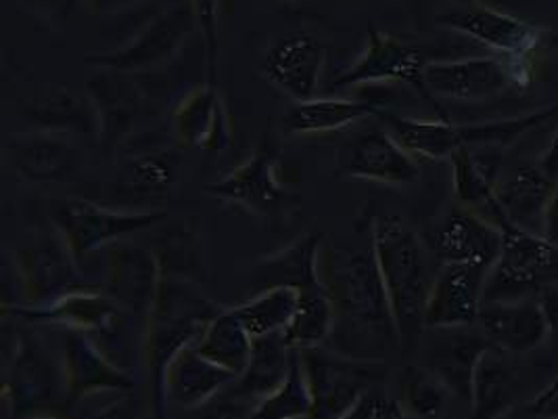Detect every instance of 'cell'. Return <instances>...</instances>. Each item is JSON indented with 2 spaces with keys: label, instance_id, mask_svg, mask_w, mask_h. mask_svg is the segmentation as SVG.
Returning a JSON list of instances; mask_svg holds the SVG:
<instances>
[{
  "label": "cell",
  "instance_id": "obj_1",
  "mask_svg": "<svg viewBox=\"0 0 558 419\" xmlns=\"http://www.w3.org/2000/svg\"><path fill=\"white\" fill-rule=\"evenodd\" d=\"M318 275L335 314L327 348L343 357L379 363L402 344L371 246L366 250L323 243Z\"/></svg>",
  "mask_w": 558,
  "mask_h": 419
},
{
  "label": "cell",
  "instance_id": "obj_2",
  "mask_svg": "<svg viewBox=\"0 0 558 419\" xmlns=\"http://www.w3.org/2000/svg\"><path fill=\"white\" fill-rule=\"evenodd\" d=\"M371 248L400 340L412 344L425 332V309L435 279L429 275L425 243L400 216L385 214L371 225Z\"/></svg>",
  "mask_w": 558,
  "mask_h": 419
},
{
  "label": "cell",
  "instance_id": "obj_3",
  "mask_svg": "<svg viewBox=\"0 0 558 419\" xmlns=\"http://www.w3.org/2000/svg\"><path fill=\"white\" fill-rule=\"evenodd\" d=\"M222 309L191 284L161 271L151 311L145 323V359L151 373L153 414L166 418L163 380L170 363L186 346L199 340L209 321Z\"/></svg>",
  "mask_w": 558,
  "mask_h": 419
},
{
  "label": "cell",
  "instance_id": "obj_4",
  "mask_svg": "<svg viewBox=\"0 0 558 419\" xmlns=\"http://www.w3.org/2000/svg\"><path fill=\"white\" fill-rule=\"evenodd\" d=\"M558 116V104L548 105L535 113L517 116L508 120H492L482 124H452L450 120H416L383 111L381 122L391 136L407 149L410 156L425 159H450L460 149H492L508 147L527 132L539 129Z\"/></svg>",
  "mask_w": 558,
  "mask_h": 419
},
{
  "label": "cell",
  "instance_id": "obj_5",
  "mask_svg": "<svg viewBox=\"0 0 558 419\" xmlns=\"http://www.w3.org/2000/svg\"><path fill=\"white\" fill-rule=\"evenodd\" d=\"M166 216L168 214L159 210L126 212L105 208L101 204L80 197L61 200L52 206L51 212L57 239L77 264L107 243L151 229Z\"/></svg>",
  "mask_w": 558,
  "mask_h": 419
},
{
  "label": "cell",
  "instance_id": "obj_6",
  "mask_svg": "<svg viewBox=\"0 0 558 419\" xmlns=\"http://www.w3.org/2000/svg\"><path fill=\"white\" fill-rule=\"evenodd\" d=\"M530 57H473L457 61H427L423 70L425 91L435 99L487 101L508 88H523L532 80Z\"/></svg>",
  "mask_w": 558,
  "mask_h": 419
},
{
  "label": "cell",
  "instance_id": "obj_7",
  "mask_svg": "<svg viewBox=\"0 0 558 419\" xmlns=\"http://www.w3.org/2000/svg\"><path fill=\"white\" fill-rule=\"evenodd\" d=\"M314 409L310 419H341L364 396L377 363L343 357L327 346L300 350Z\"/></svg>",
  "mask_w": 558,
  "mask_h": 419
},
{
  "label": "cell",
  "instance_id": "obj_8",
  "mask_svg": "<svg viewBox=\"0 0 558 419\" xmlns=\"http://www.w3.org/2000/svg\"><path fill=\"white\" fill-rule=\"evenodd\" d=\"M498 231L502 234V250L489 268L483 302L525 298L521 294L539 284V277L555 264L558 254L544 237L514 225L508 216L500 220Z\"/></svg>",
  "mask_w": 558,
  "mask_h": 419
},
{
  "label": "cell",
  "instance_id": "obj_9",
  "mask_svg": "<svg viewBox=\"0 0 558 419\" xmlns=\"http://www.w3.org/2000/svg\"><path fill=\"white\" fill-rule=\"evenodd\" d=\"M205 191L259 218H275L287 208L291 197L289 189L280 181L279 156L270 136H264L254 156L230 170L218 183L207 184Z\"/></svg>",
  "mask_w": 558,
  "mask_h": 419
},
{
  "label": "cell",
  "instance_id": "obj_10",
  "mask_svg": "<svg viewBox=\"0 0 558 419\" xmlns=\"http://www.w3.org/2000/svg\"><path fill=\"white\" fill-rule=\"evenodd\" d=\"M61 391L65 393L61 361L54 363L32 336H20L2 394L7 414L15 419L34 418L51 407Z\"/></svg>",
  "mask_w": 558,
  "mask_h": 419
},
{
  "label": "cell",
  "instance_id": "obj_11",
  "mask_svg": "<svg viewBox=\"0 0 558 419\" xmlns=\"http://www.w3.org/2000/svg\"><path fill=\"white\" fill-rule=\"evenodd\" d=\"M339 175L352 181L408 184L416 181V157L391 136L385 127L354 134L339 152Z\"/></svg>",
  "mask_w": 558,
  "mask_h": 419
},
{
  "label": "cell",
  "instance_id": "obj_12",
  "mask_svg": "<svg viewBox=\"0 0 558 419\" xmlns=\"http://www.w3.org/2000/svg\"><path fill=\"white\" fill-rule=\"evenodd\" d=\"M61 367L65 394L72 403L97 394L126 393L134 388V378L126 369L113 363L95 338L86 332H63Z\"/></svg>",
  "mask_w": 558,
  "mask_h": 419
},
{
  "label": "cell",
  "instance_id": "obj_13",
  "mask_svg": "<svg viewBox=\"0 0 558 419\" xmlns=\"http://www.w3.org/2000/svg\"><path fill=\"white\" fill-rule=\"evenodd\" d=\"M487 275L489 268L480 264H441L429 291L425 330L477 325Z\"/></svg>",
  "mask_w": 558,
  "mask_h": 419
},
{
  "label": "cell",
  "instance_id": "obj_14",
  "mask_svg": "<svg viewBox=\"0 0 558 419\" xmlns=\"http://www.w3.org/2000/svg\"><path fill=\"white\" fill-rule=\"evenodd\" d=\"M325 45L305 32L279 38L262 59V74L293 104L316 97L325 65Z\"/></svg>",
  "mask_w": 558,
  "mask_h": 419
},
{
  "label": "cell",
  "instance_id": "obj_15",
  "mask_svg": "<svg viewBox=\"0 0 558 419\" xmlns=\"http://www.w3.org/2000/svg\"><path fill=\"white\" fill-rule=\"evenodd\" d=\"M425 65L427 61L423 59L418 49H414L412 45L387 32L371 27L366 51L357 57L354 65L345 70L335 84L360 86V84H381V82L385 84L404 82L414 86L425 99H429L423 82Z\"/></svg>",
  "mask_w": 558,
  "mask_h": 419
},
{
  "label": "cell",
  "instance_id": "obj_16",
  "mask_svg": "<svg viewBox=\"0 0 558 419\" xmlns=\"http://www.w3.org/2000/svg\"><path fill=\"white\" fill-rule=\"evenodd\" d=\"M437 22L441 26L458 29L496 51L507 52L508 57H530L542 43L539 27L483 2L452 7L441 13Z\"/></svg>",
  "mask_w": 558,
  "mask_h": 419
},
{
  "label": "cell",
  "instance_id": "obj_17",
  "mask_svg": "<svg viewBox=\"0 0 558 419\" xmlns=\"http://www.w3.org/2000/svg\"><path fill=\"white\" fill-rule=\"evenodd\" d=\"M7 157L27 183L74 181L82 168V154L76 143L59 132L13 134L7 141Z\"/></svg>",
  "mask_w": 558,
  "mask_h": 419
},
{
  "label": "cell",
  "instance_id": "obj_18",
  "mask_svg": "<svg viewBox=\"0 0 558 419\" xmlns=\"http://www.w3.org/2000/svg\"><path fill=\"white\" fill-rule=\"evenodd\" d=\"M441 264H480L492 268L502 250V234L471 210L457 206L427 237Z\"/></svg>",
  "mask_w": 558,
  "mask_h": 419
},
{
  "label": "cell",
  "instance_id": "obj_19",
  "mask_svg": "<svg viewBox=\"0 0 558 419\" xmlns=\"http://www.w3.org/2000/svg\"><path fill=\"white\" fill-rule=\"evenodd\" d=\"M477 327L492 346L505 352H532L550 332V319L539 298L483 302Z\"/></svg>",
  "mask_w": 558,
  "mask_h": 419
},
{
  "label": "cell",
  "instance_id": "obj_20",
  "mask_svg": "<svg viewBox=\"0 0 558 419\" xmlns=\"http://www.w3.org/2000/svg\"><path fill=\"white\" fill-rule=\"evenodd\" d=\"M172 134L182 147L225 152L232 145L229 107L218 86L193 88L172 111Z\"/></svg>",
  "mask_w": 558,
  "mask_h": 419
},
{
  "label": "cell",
  "instance_id": "obj_21",
  "mask_svg": "<svg viewBox=\"0 0 558 419\" xmlns=\"http://www.w3.org/2000/svg\"><path fill=\"white\" fill-rule=\"evenodd\" d=\"M15 316L86 332L93 338L113 336L122 323V309L99 288L74 289L45 307H15Z\"/></svg>",
  "mask_w": 558,
  "mask_h": 419
},
{
  "label": "cell",
  "instance_id": "obj_22",
  "mask_svg": "<svg viewBox=\"0 0 558 419\" xmlns=\"http://www.w3.org/2000/svg\"><path fill=\"white\" fill-rule=\"evenodd\" d=\"M76 264L59 239L15 254V275L26 307H45L74 289L95 288L77 279Z\"/></svg>",
  "mask_w": 558,
  "mask_h": 419
},
{
  "label": "cell",
  "instance_id": "obj_23",
  "mask_svg": "<svg viewBox=\"0 0 558 419\" xmlns=\"http://www.w3.org/2000/svg\"><path fill=\"white\" fill-rule=\"evenodd\" d=\"M193 17L195 11L182 7L172 9L159 15L151 26L141 32L124 49L90 57L88 61L113 72H138L159 65L170 59L184 43L193 27Z\"/></svg>",
  "mask_w": 558,
  "mask_h": 419
},
{
  "label": "cell",
  "instance_id": "obj_24",
  "mask_svg": "<svg viewBox=\"0 0 558 419\" xmlns=\"http://www.w3.org/2000/svg\"><path fill=\"white\" fill-rule=\"evenodd\" d=\"M234 380L236 378L232 373L207 361L197 352L195 344H191L182 352H178L177 359L166 371V403L184 409H197L209 403L216 394L222 393Z\"/></svg>",
  "mask_w": 558,
  "mask_h": 419
},
{
  "label": "cell",
  "instance_id": "obj_25",
  "mask_svg": "<svg viewBox=\"0 0 558 419\" xmlns=\"http://www.w3.org/2000/svg\"><path fill=\"white\" fill-rule=\"evenodd\" d=\"M379 107L368 101H352L337 97H314L289 107L282 116V129L293 136L327 134L357 124L364 118L377 116Z\"/></svg>",
  "mask_w": 558,
  "mask_h": 419
},
{
  "label": "cell",
  "instance_id": "obj_26",
  "mask_svg": "<svg viewBox=\"0 0 558 419\" xmlns=\"http://www.w3.org/2000/svg\"><path fill=\"white\" fill-rule=\"evenodd\" d=\"M444 340L433 342L429 350V369L435 371L452 393L471 398L473 371L489 340L482 332H469V327L441 330Z\"/></svg>",
  "mask_w": 558,
  "mask_h": 419
},
{
  "label": "cell",
  "instance_id": "obj_27",
  "mask_svg": "<svg viewBox=\"0 0 558 419\" xmlns=\"http://www.w3.org/2000/svg\"><path fill=\"white\" fill-rule=\"evenodd\" d=\"M505 350L487 346L473 371L471 419H500L517 398V378Z\"/></svg>",
  "mask_w": 558,
  "mask_h": 419
},
{
  "label": "cell",
  "instance_id": "obj_28",
  "mask_svg": "<svg viewBox=\"0 0 558 419\" xmlns=\"http://www.w3.org/2000/svg\"><path fill=\"white\" fill-rule=\"evenodd\" d=\"M29 124L38 127V131L59 132V134H99L101 118L93 97L80 93H49L24 109Z\"/></svg>",
  "mask_w": 558,
  "mask_h": 419
},
{
  "label": "cell",
  "instance_id": "obj_29",
  "mask_svg": "<svg viewBox=\"0 0 558 419\" xmlns=\"http://www.w3.org/2000/svg\"><path fill=\"white\" fill-rule=\"evenodd\" d=\"M555 187L557 181L548 179L539 166H521L505 183L496 184V195L514 225L533 231L537 223H544V212Z\"/></svg>",
  "mask_w": 558,
  "mask_h": 419
},
{
  "label": "cell",
  "instance_id": "obj_30",
  "mask_svg": "<svg viewBox=\"0 0 558 419\" xmlns=\"http://www.w3.org/2000/svg\"><path fill=\"white\" fill-rule=\"evenodd\" d=\"M195 348L207 361L227 369L239 380L250 366L254 338L230 309L220 311L209 321L199 340L195 342Z\"/></svg>",
  "mask_w": 558,
  "mask_h": 419
},
{
  "label": "cell",
  "instance_id": "obj_31",
  "mask_svg": "<svg viewBox=\"0 0 558 419\" xmlns=\"http://www.w3.org/2000/svg\"><path fill=\"white\" fill-rule=\"evenodd\" d=\"M111 262V291L116 302L149 314L161 277V264L147 252H116Z\"/></svg>",
  "mask_w": 558,
  "mask_h": 419
},
{
  "label": "cell",
  "instance_id": "obj_32",
  "mask_svg": "<svg viewBox=\"0 0 558 419\" xmlns=\"http://www.w3.org/2000/svg\"><path fill=\"white\" fill-rule=\"evenodd\" d=\"M450 161L454 172L458 206L475 212L498 229L500 220H505L507 214L496 195V184L492 181L494 172L487 170L475 156V152L469 147L457 149L450 156Z\"/></svg>",
  "mask_w": 558,
  "mask_h": 419
},
{
  "label": "cell",
  "instance_id": "obj_33",
  "mask_svg": "<svg viewBox=\"0 0 558 419\" xmlns=\"http://www.w3.org/2000/svg\"><path fill=\"white\" fill-rule=\"evenodd\" d=\"M295 350L289 348L282 334L255 338L250 366L239 378V394L247 398H264L284 382L293 363Z\"/></svg>",
  "mask_w": 558,
  "mask_h": 419
},
{
  "label": "cell",
  "instance_id": "obj_34",
  "mask_svg": "<svg viewBox=\"0 0 558 419\" xmlns=\"http://www.w3.org/2000/svg\"><path fill=\"white\" fill-rule=\"evenodd\" d=\"M298 311V289L293 286H270L252 300L232 309L252 338L282 334Z\"/></svg>",
  "mask_w": 558,
  "mask_h": 419
},
{
  "label": "cell",
  "instance_id": "obj_35",
  "mask_svg": "<svg viewBox=\"0 0 558 419\" xmlns=\"http://www.w3.org/2000/svg\"><path fill=\"white\" fill-rule=\"evenodd\" d=\"M450 386L429 367L410 366L400 375V407L410 419H444Z\"/></svg>",
  "mask_w": 558,
  "mask_h": 419
},
{
  "label": "cell",
  "instance_id": "obj_36",
  "mask_svg": "<svg viewBox=\"0 0 558 419\" xmlns=\"http://www.w3.org/2000/svg\"><path fill=\"white\" fill-rule=\"evenodd\" d=\"M314 409L300 350L293 355L289 375L279 388L255 400L252 419H310Z\"/></svg>",
  "mask_w": 558,
  "mask_h": 419
},
{
  "label": "cell",
  "instance_id": "obj_37",
  "mask_svg": "<svg viewBox=\"0 0 558 419\" xmlns=\"http://www.w3.org/2000/svg\"><path fill=\"white\" fill-rule=\"evenodd\" d=\"M178 177L180 156L174 149H153L128 161V184L143 195H163L172 191Z\"/></svg>",
  "mask_w": 558,
  "mask_h": 419
},
{
  "label": "cell",
  "instance_id": "obj_38",
  "mask_svg": "<svg viewBox=\"0 0 558 419\" xmlns=\"http://www.w3.org/2000/svg\"><path fill=\"white\" fill-rule=\"evenodd\" d=\"M195 20L202 24L205 45H207V84L218 86V36H216V20H218V0H193Z\"/></svg>",
  "mask_w": 558,
  "mask_h": 419
},
{
  "label": "cell",
  "instance_id": "obj_39",
  "mask_svg": "<svg viewBox=\"0 0 558 419\" xmlns=\"http://www.w3.org/2000/svg\"><path fill=\"white\" fill-rule=\"evenodd\" d=\"M391 398L364 394L341 419H385Z\"/></svg>",
  "mask_w": 558,
  "mask_h": 419
},
{
  "label": "cell",
  "instance_id": "obj_40",
  "mask_svg": "<svg viewBox=\"0 0 558 419\" xmlns=\"http://www.w3.org/2000/svg\"><path fill=\"white\" fill-rule=\"evenodd\" d=\"M533 416L544 419H558V378L532 400Z\"/></svg>",
  "mask_w": 558,
  "mask_h": 419
},
{
  "label": "cell",
  "instance_id": "obj_41",
  "mask_svg": "<svg viewBox=\"0 0 558 419\" xmlns=\"http://www.w3.org/2000/svg\"><path fill=\"white\" fill-rule=\"evenodd\" d=\"M542 237L558 250V181L550 202L544 212V223H542Z\"/></svg>",
  "mask_w": 558,
  "mask_h": 419
},
{
  "label": "cell",
  "instance_id": "obj_42",
  "mask_svg": "<svg viewBox=\"0 0 558 419\" xmlns=\"http://www.w3.org/2000/svg\"><path fill=\"white\" fill-rule=\"evenodd\" d=\"M537 166H539V170H542L548 179L558 181V131L553 134L550 145H548V149L539 157V164H537Z\"/></svg>",
  "mask_w": 558,
  "mask_h": 419
},
{
  "label": "cell",
  "instance_id": "obj_43",
  "mask_svg": "<svg viewBox=\"0 0 558 419\" xmlns=\"http://www.w3.org/2000/svg\"><path fill=\"white\" fill-rule=\"evenodd\" d=\"M86 419H138V416L130 400H118V403L109 405L107 409H101L99 414Z\"/></svg>",
  "mask_w": 558,
  "mask_h": 419
},
{
  "label": "cell",
  "instance_id": "obj_44",
  "mask_svg": "<svg viewBox=\"0 0 558 419\" xmlns=\"http://www.w3.org/2000/svg\"><path fill=\"white\" fill-rule=\"evenodd\" d=\"M207 419H252V411L250 414H245L239 405H230V403H225V405H220L218 409H214Z\"/></svg>",
  "mask_w": 558,
  "mask_h": 419
},
{
  "label": "cell",
  "instance_id": "obj_45",
  "mask_svg": "<svg viewBox=\"0 0 558 419\" xmlns=\"http://www.w3.org/2000/svg\"><path fill=\"white\" fill-rule=\"evenodd\" d=\"M385 419H410L407 414H404V409L400 407V403L398 400H389V407H387V416Z\"/></svg>",
  "mask_w": 558,
  "mask_h": 419
},
{
  "label": "cell",
  "instance_id": "obj_46",
  "mask_svg": "<svg viewBox=\"0 0 558 419\" xmlns=\"http://www.w3.org/2000/svg\"><path fill=\"white\" fill-rule=\"evenodd\" d=\"M24 419H61V418H54V416H34V418H24Z\"/></svg>",
  "mask_w": 558,
  "mask_h": 419
}]
</instances>
